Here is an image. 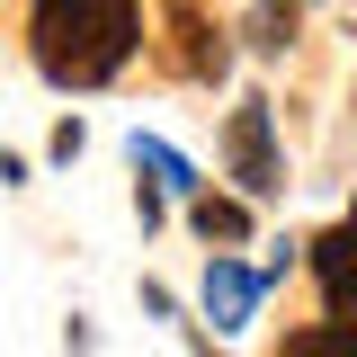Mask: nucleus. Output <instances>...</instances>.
Returning a JSON list of instances; mask_svg holds the SVG:
<instances>
[{"mask_svg":"<svg viewBox=\"0 0 357 357\" xmlns=\"http://www.w3.org/2000/svg\"><path fill=\"white\" fill-rule=\"evenodd\" d=\"M161 9H170V63L188 81H223V72H232V45H223V27L206 18V0H161Z\"/></svg>","mask_w":357,"mask_h":357,"instance_id":"nucleus-3","label":"nucleus"},{"mask_svg":"<svg viewBox=\"0 0 357 357\" xmlns=\"http://www.w3.org/2000/svg\"><path fill=\"white\" fill-rule=\"evenodd\" d=\"M277 357H340V340H331V321H312V331H295Z\"/></svg>","mask_w":357,"mask_h":357,"instance_id":"nucleus-10","label":"nucleus"},{"mask_svg":"<svg viewBox=\"0 0 357 357\" xmlns=\"http://www.w3.org/2000/svg\"><path fill=\"white\" fill-rule=\"evenodd\" d=\"M259 295H268V268H241V259H206V321L215 331H241L250 312H259Z\"/></svg>","mask_w":357,"mask_h":357,"instance_id":"nucleus-4","label":"nucleus"},{"mask_svg":"<svg viewBox=\"0 0 357 357\" xmlns=\"http://www.w3.org/2000/svg\"><path fill=\"white\" fill-rule=\"evenodd\" d=\"M223 161H232V178H241V197H277V188H286L268 98H241V107H232V126H223Z\"/></svg>","mask_w":357,"mask_h":357,"instance_id":"nucleus-2","label":"nucleus"},{"mask_svg":"<svg viewBox=\"0 0 357 357\" xmlns=\"http://www.w3.org/2000/svg\"><path fill=\"white\" fill-rule=\"evenodd\" d=\"M331 340H340V357H357V304H340V312H331Z\"/></svg>","mask_w":357,"mask_h":357,"instance_id":"nucleus-11","label":"nucleus"},{"mask_svg":"<svg viewBox=\"0 0 357 357\" xmlns=\"http://www.w3.org/2000/svg\"><path fill=\"white\" fill-rule=\"evenodd\" d=\"M134 170H152V188H161V197H197V170L178 161L161 134H134Z\"/></svg>","mask_w":357,"mask_h":357,"instance_id":"nucleus-7","label":"nucleus"},{"mask_svg":"<svg viewBox=\"0 0 357 357\" xmlns=\"http://www.w3.org/2000/svg\"><path fill=\"white\" fill-rule=\"evenodd\" d=\"M312 277H321V295H331V304H357V206L312 241Z\"/></svg>","mask_w":357,"mask_h":357,"instance_id":"nucleus-5","label":"nucleus"},{"mask_svg":"<svg viewBox=\"0 0 357 357\" xmlns=\"http://www.w3.org/2000/svg\"><path fill=\"white\" fill-rule=\"evenodd\" d=\"M188 223H197L206 241H223V250L250 241V206H241V197H188Z\"/></svg>","mask_w":357,"mask_h":357,"instance_id":"nucleus-8","label":"nucleus"},{"mask_svg":"<svg viewBox=\"0 0 357 357\" xmlns=\"http://www.w3.org/2000/svg\"><path fill=\"white\" fill-rule=\"evenodd\" d=\"M89 27H98V81H116L143 45V9L134 0H89Z\"/></svg>","mask_w":357,"mask_h":357,"instance_id":"nucleus-6","label":"nucleus"},{"mask_svg":"<svg viewBox=\"0 0 357 357\" xmlns=\"http://www.w3.org/2000/svg\"><path fill=\"white\" fill-rule=\"evenodd\" d=\"M27 54L54 89H98V27L89 0H36L27 9Z\"/></svg>","mask_w":357,"mask_h":357,"instance_id":"nucleus-1","label":"nucleus"},{"mask_svg":"<svg viewBox=\"0 0 357 357\" xmlns=\"http://www.w3.org/2000/svg\"><path fill=\"white\" fill-rule=\"evenodd\" d=\"M295 27H304V0H259L250 9V54H286Z\"/></svg>","mask_w":357,"mask_h":357,"instance_id":"nucleus-9","label":"nucleus"}]
</instances>
